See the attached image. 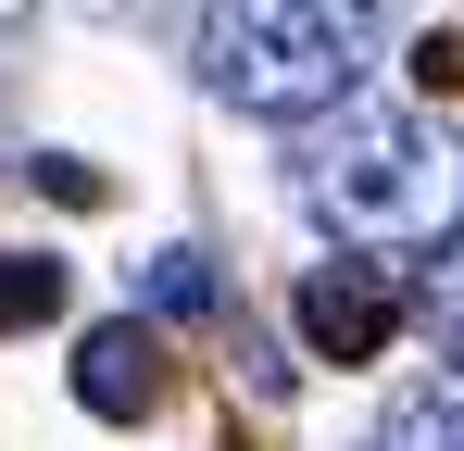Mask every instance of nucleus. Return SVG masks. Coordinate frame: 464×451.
<instances>
[{"instance_id": "1", "label": "nucleus", "mask_w": 464, "mask_h": 451, "mask_svg": "<svg viewBox=\"0 0 464 451\" xmlns=\"http://www.w3.org/2000/svg\"><path fill=\"white\" fill-rule=\"evenodd\" d=\"M302 201L352 251H440L464 226V150L427 126V113H401V101H339V113H314L302 126Z\"/></svg>"}, {"instance_id": "2", "label": "nucleus", "mask_w": 464, "mask_h": 451, "mask_svg": "<svg viewBox=\"0 0 464 451\" xmlns=\"http://www.w3.org/2000/svg\"><path fill=\"white\" fill-rule=\"evenodd\" d=\"M188 63H201V88H214L227 113L314 126V113H339V101H364L377 0H201Z\"/></svg>"}, {"instance_id": "3", "label": "nucleus", "mask_w": 464, "mask_h": 451, "mask_svg": "<svg viewBox=\"0 0 464 451\" xmlns=\"http://www.w3.org/2000/svg\"><path fill=\"white\" fill-rule=\"evenodd\" d=\"M289 313H302V351H314V364H377L414 301H401V276H389L377 251H339V264H314L302 289H289Z\"/></svg>"}, {"instance_id": "4", "label": "nucleus", "mask_w": 464, "mask_h": 451, "mask_svg": "<svg viewBox=\"0 0 464 451\" xmlns=\"http://www.w3.org/2000/svg\"><path fill=\"white\" fill-rule=\"evenodd\" d=\"M76 401L101 414V427H139V414L163 401V351H151L139 313H113V326H88V339H76Z\"/></svg>"}, {"instance_id": "5", "label": "nucleus", "mask_w": 464, "mask_h": 451, "mask_svg": "<svg viewBox=\"0 0 464 451\" xmlns=\"http://www.w3.org/2000/svg\"><path fill=\"white\" fill-rule=\"evenodd\" d=\"M364 451H464V376H452V389H401Z\"/></svg>"}, {"instance_id": "6", "label": "nucleus", "mask_w": 464, "mask_h": 451, "mask_svg": "<svg viewBox=\"0 0 464 451\" xmlns=\"http://www.w3.org/2000/svg\"><path fill=\"white\" fill-rule=\"evenodd\" d=\"M414 313H427V339H440V364L464 376V226L427 251V276H414Z\"/></svg>"}, {"instance_id": "7", "label": "nucleus", "mask_w": 464, "mask_h": 451, "mask_svg": "<svg viewBox=\"0 0 464 451\" xmlns=\"http://www.w3.org/2000/svg\"><path fill=\"white\" fill-rule=\"evenodd\" d=\"M63 313V264L51 251H0V339L13 326H51Z\"/></svg>"}, {"instance_id": "8", "label": "nucleus", "mask_w": 464, "mask_h": 451, "mask_svg": "<svg viewBox=\"0 0 464 451\" xmlns=\"http://www.w3.org/2000/svg\"><path fill=\"white\" fill-rule=\"evenodd\" d=\"M139 289H151V313H214V264H201V251H151Z\"/></svg>"}, {"instance_id": "9", "label": "nucleus", "mask_w": 464, "mask_h": 451, "mask_svg": "<svg viewBox=\"0 0 464 451\" xmlns=\"http://www.w3.org/2000/svg\"><path fill=\"white\" fill-rule=\"evenodd\" d=\"M38 188H51V201H101V163H76V150H38Z\"/></svg>"}, {"instance_id": "10", "label": "nucleus", "mask_w": 464, "mask_h": 451, "mask_svg": "<svg viewBox=\"0 0 464 451\" xmlns=\"http://www.w3.org/2000/svg\"><path fill=\"white\" fill-rule=\"evenodd\" d=\"M414 88H464V38H452V25H440V38L414 51Z\"/></svg>"}]
</instances>
